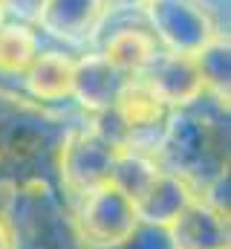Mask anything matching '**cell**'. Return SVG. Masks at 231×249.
<instances>
[{
  "mask_svg": "<svg viewBox=\"0 0 231 249\" xmlns=\"http://www.w3.org/2000/svg\"><path fill=\"white\" fill-rule=\"evenodd\" d=\"M121 151L113 142H107L93 124L87 130H75L66 136V142L61 145V177L64 186L72 194H84L90 188L110 183L116 157Z\"/></svg>",
  "mask_w": 231,
  "mask_h": 249,
  "instance_id": "2",
  "label": "cell"
},
{
  "mask_svg": "<svg viewBox=\"0 0 231 249\" xmlns=\"http://www.w3.org/2000/svg\"><path fill=\"white\" fill-rule=\"evenodd\" d=\"M41 53V38L29 23L3 20L0 23V75L23 78L29 64Z\"/></svg>",
  "mask_w": 231,
  "mask_h": 249,
  "instance_id": "8",
  "label": "cell"
},
{
  "mask_svg": "<svg viewBox=\"0 0 231 249\" xmlns=\"http://www.w3.org/2000/svg\"><path fill=\"white\" fill-rule=\"evenodd\" d=\"M159 53L162 47L156 41V32L139 29V26H118L107 35L99 55L124 78H139L150 70V64L159 58Z\"/></svg>",
  "mask_w": 231,
  "mask_h": 249,
  "instance_id": "5",
  "label": "cell"
},
{
  "mask_svg": "<svg viewBox=\"0 0 231 249\" xmlns=\"http://www.w3.org/2000/svg\"><path fill=\"white\" fill-rule=\"evenodd\" d=\"M72 78H75V58L58 50H44L35 55L29 70L23 72V87L38 102H64L72 99Z\"/></svg>",
  "mask_w": 231,
  "mask_h": 249,
  "instance_id": "7",
  "label": "cell"
},
{
  "mask_svg": "<svg viewBox=\"0 0 231 249\" xmlns=\"http://www.w3.org/2000/svg\"><path fill=\"white\" fill-rule=\"evenodd\" d=\"M130 78L116 72L113 67L96 53V55H87V58L75 61L72 99H78L81 107H87L90 113H104V110L113 107L116 96L121 93V87Z\"/></svg>",
  "mask_w": 231,
  "mask_h": 249,
  "instance_id": "6",
  "label": "cell"
},
{
  "mask_svg": "<svg viewBox=\"0 0 231 249\" xmlns=\"http://www.w3.org/2000/svg\"><path fill=\"white\" fill-rule=\"evenodd\" d=\"M145 78L165 102L168 107H185V105H194L199 102L208 87H205V78H202V70L197 55H182V53H159V58L150 64V70Z\"/></svg>",
  "mask_w": 231,
  "mask_h": 249,
  "instance_id": "3",
  "label": "cell"
},
{
  "mask_svg": "<svg viewBox=\"0 0 231 249\" xmlns=\"http://www.w3.org/2000/svg\"><path fill=\"white\" fill-rule=\"evenodd\" d=\"M136 223H139V214H136L133 203L113 183H101V186L81 194L78 226L90 244L107 249L121 247L133 238Z\"/></svg>",
  "mask_w": 231,
  "mask_h": 249,
  "instance_id": "1",
  "label": "cell"
},
{
  "mask_svg": "<svg viewBox=\"0 0 231 249\" xmlns=\"http://www.w3.org/2000/svg\"><path fill=\"white\" fill-rule=\"evenodd\" d=\"M0 23H3V0H0Z\"/></svg>",
  "mask_w": 231,
  "mask_h": 249,
  "instance_id": "10",
  "label": "cell"
},
{
  "mask_svg": "<svg viewBox=\"0 0 231 249\" xmlns=\"http://www.w3.org/2000/svg\"><path fill=\"white\" fill-rule=\"evenodd\" d=\"M110 110H113V116L124 127L127 142H136L139 133H148V130L162 127V124L168 122V116H171L168 102L145 78H130L121 87V93L116 96Z\"/></svg>",
  "mask_w": 231,
  "mask_h": 249,
  "instance_id": "4",
  "label": "cell"
},
{
  "mask_svg": "<svg viewBox=\"0 0 231 249\" xmlns=\"http://www.w3.org/2000/svg\"><path fill=\"white\" fill-rule=\"evenodd\" d=\"M0 249H15V241H12V232H9V226L0 220Z\"/></svg>",
  "mask_w": 231,
  "mask_h": 249,
  "instance_id": "9",
  "label": "cell"
}]
</instances>
